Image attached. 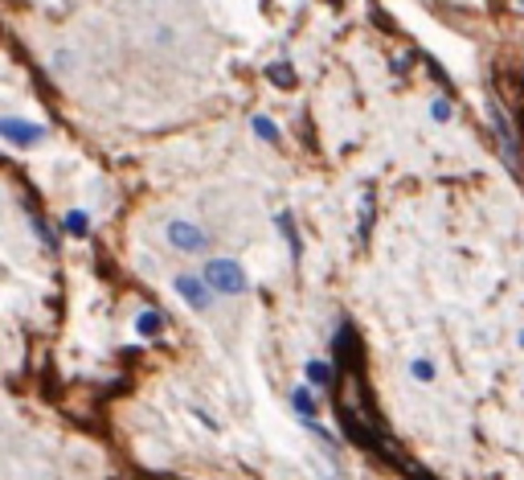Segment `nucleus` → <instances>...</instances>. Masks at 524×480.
Returning <instances> with one entry per match:
<instances>
[{"mask_svg":"<svg viewBox=\"0 0 524 480\" xmlns=\"http://www.w3.org/2000/svg\"><path fill=\"white\" fill-rule=\"evenodd\" d=\"M205 283L213 288V296H242L246 288H250V275H246V267L237 263V259L229 255H213L209 263L201 267Z\"/></svg>","mask_w":524,"mask_h":480,"instance_id":"1","label":"nucleus"},{"mask_svg":"<svg viewBox=\"0 0 524 480\" xmlns=\"http://www.w3.org/2000/svg\"><path fill=\"white\" fill-rule=\"evenodd\" d=\"M488 119H491V132H496L499 157H504L508 165H512V173H520L524 148H520V136H516V128H512V119H508V111L499 107V103H491V107H488Z\"/></svg>","mask_w":524,"mask_h":480,"instance_id":"2","label":"nucleus"},{"mask_svg":"<svg viewBox=\"0 0 524 480\" xmlns=\"http://www.w3.org/2000/svg\"><path fill=\"white\" fill-rule=\"evenodd\" d=\"M164 239H168V247L180 250V255H201V250L209 247V234H205L193 218H172V222L164 226Z\"/></svg>","mask_w":524,"mask_h":480,"instance_id":"3","label":"nucleus"},{"mask_svg":"<svg viewBox=\"0 0 524 480\" xmlns=\"http://www.w3.org/2000/svg\"><path fill=\"white\" fill-rule=\"evenodd\" d=\"M172 288H176V296L185 300V304L193 308V312H209L213 300H217V296H213V288L205 283L201 271H180L176 280H172Z\"/></svg>","mask_w":524,"mask_h":480,"instance_id":"4","label":"nucleus"},{"mask_svg":"<svg viewBox=\"0 0 524 480\" xmlns=\"http://www.w3.org/2000/svg\"><path fill=\"white\" fill-rule=\"evenodd\" d=\"M0 136H5L8 144H16V148H33V144L45 140V128H41V124H29V119L5 116V119H0Z\"/></svg>","mask_w":524,"mask_h":480,"instance_id":"5","label":"nucleus"},{"mask_svg":"<svg viewBox=\"0 0 524 480\" xmlns=\"http://www.w3.org/2000/svg\"><path fill=\"white\" fill-rule=\"evenodd\" d=\"M291 411H295V419L307 427V423H319V398H316V390L303 382V386H295L291 390Z\"/></svg>","mask_w":524,"mask_h":480,"instance_id":"6","label":"nucleus"},{"mask_svg":"<svg viewBox=\"0 0 524 480\" xmlns=\"http://www.w3.org/2000/svg\"><path fill=\"white\" fill-rule=\"evenodd\" d=\"M303 382H307L311 390H332V382H336V370L324 362V357H307V365H303Z\"/></svg>","mask_w":524,"mask_h":480,"instance_id":"7","label":"nucleus"},{"mask_svg":"<svg viewBox=\"0 0 524 480\" xmlns=\"http://www.w3.org/2000/svg\"><path fill=\"white\" fill-rule=\"evenodd\" d=\"M62 230L70 234V239H86V234H90V214H86V209H70V214L62 218Z\"/></svg>","mask_w":524,"mask_h":480,"instance_id":"8","label":"nucleus"},{"mask_svg":"<svg viewBox=\"0 0 524 480\" xmlns=\"http://www.w3.org/2000/svg\"><path fill=\"white\" fill-rule=\"evenodd\" d=\"M136 332H139V337H160V332H164V316L156 312V308H144V312L136 316Z\"/></svg>","mask_w":524,"mask_h":480,"instance_id":"9","label":"nucleus"},{"mask_svg":"<svg viewBox=\"0 0 524 480\" xmlns=\"http://www.w3.org/2000/svg\"><path fill=\"white\" fill-rule=\"evenodd\" d=\"M275 226H278V234L287 239V250H291V259H299V255H303V242H299V234H295V222H291V214H287V209L275 218Z\"/></svg>","mask_w":524,"mask_h":480,"instance_id":"10","label":"nucleus"},{"mask_svg":"<svg viewBox=\"0 0 524 480\" xmlns=\"http://www.w3.org/2000/svg\"><path fill=\"white\" fill-rule=\"evenodd\" d=\"M267 78H270V83H278L283 91H291V87H295V70H291V62H270V66H267Z\"/></svg>","mask_w":524,"mask_h":480,"instance_id":"11","label":"nucleus"},{"mask_svg":"<svg viewBox=\"0 0 524 480\" xmlns=\"http://www.w3.org/2000/svg\"><path fill=\"white\" fill-rule=\"evenodd\" d=\"M250 128H254V136H258V140H267V144H278V140H283V136H278V128L270 124L267 116H254Z\"/></svg>","mask_w":524,"mask_h":480,"instance_id":"12","label":"nucleus"},{"mask_svg":"<svg viewBox=\"0 0 524 480\" xmlns=\"http://www.w3.org/2000/svg\"><path fill=\"white\" fill-rule=\"evenodd\" d=\"M409 378L422 382V386H426V382H434V362H430V357H414V362H409Z\"/></svg>","mask_w":524,"mask_h":480,"instance_id":"13","label":"nucleus"},{"mask_svg":"<svg viewBox=\"0 0 524 480\" xmlns=\"http://www.w3.org/2000/svg\"><path fill=\"white\" fill-rule=\"evenodd\" d=\"M450 116H455V107H450L447 99H430V119H434V124H447Z\"/></svg>","mask_w":524,"mask_h":480,"instance_id":"14","label":"nucleus"}]
</instances>
